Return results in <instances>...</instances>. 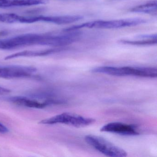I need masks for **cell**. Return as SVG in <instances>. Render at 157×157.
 Returning <instances> with one entry per match:
<instances>
[{"label": "cell", "mask_w": 157, "mask_h": 157, "mask_svg": "<svg viewBox=\"0 0 157 157\" xmlns=\"http://www.w3.org/2000/svg\"><path fill=\"white\" fill-rule=\"evenodd\" d=\"M50 34L27 33L0 39L1 50H12L32 45L48 46Z\"/></svg>", "instance_id": "obj_1"}, {"label": "cell", "mask_w": 157, "mask_h": 157, "mask_svg": "<svg viewBox=\"0 0 157 157\" xmlns=\"http://www.w3.org/2000/svg\"><path fill=\"white\" fill-rule=\"evenodd\" d=\"M91 72L117 77L133 76L143 78H155L157 76V68L154 67L103 66L92 69Z\"/></svg>", "instance_id": "obj_2"}, {"label": "cell", "mask_w": 157, "mask_h": 157, "mask_svg": "<svg viewBox=\"0 0 157 157\" xmlns=\"http://www.w3.org/2000/svg\"><path fill=\"white\" fill-rule=\"evenodd\" d=\"M147 20L140 18L110 20V21H93L79 25H74L64 29V33L78 31L82 28L90 29H114L133 27L147 22Z\"/></svg>", "instance_id": "obj_3"}, {"label": "cell", "mask_w": 157, "mask_h": 157, "mask_svg": "<svg viewBox=\"0 0 157 157\" xmlns=\"http://www.w3.org/2000/svg\"><path fill=\"white\" fill-rule=\"evenodd\" d=\"M95 121L94 118L84 117L74 113H64L42 120L39 123L44 124H64L75 127L81 128L90 125Z\"/></svg>", "instance_id": "obj_4"}, {"label": "cell", "mask_w": 157, "mask_h": 157, "mask_svg": "<svg viewBox=\"0 0 157 157\" xmlns=\"http://www.w3.org/2000/svg\"><path fill=\"white\" fill-rule=\"evenodd\" d=\"M84 139L89 145L105 156L112 157H124L127 156L126 151L123 149L101 137L95 135H87Z\"/></svg>", "instance_id": "obj_5"}, {"label": "cell", "mask_w": 157, "mask_h": 157, "mask_svg": "<svg viewBox=\"0 0 157 157\" xmlns=\"http://www.w3.org/2000/svg\"><path fill=\"white\" fill-rule=\"evenodd\" d=\"M36 69L33 67L8 66L0 67V78L11 79L30 77L36 72Z\"/></svg>", "instance_id": "obj_6"}, {"label": "cell", "mask_w": 157, "mask_h": 157, "mask_svg": "<svg viewBox=\"0 0 157 157\" xmlns=\"http://www.w3.org/2000/svg\"><path fill=\"white\" fill-rule=\"evenodd\" d=\"M36 99L33 97L30 98L25 96H17L10 97L8 100L18 105L38 109L44 108L50 105L60 104L58 101H44L37 98Z\"/></svg>", "instance_id": "obj_7"}, {"label": "cell", "mask_w": 157, "mask_h": 157, "mask_svg": "<svg viewBox=\"0 0 157 157\" xmlns=\"http://www.w3.org/2000/svg\"><path fill=\"white\" fill-rule=\"evenodd\" d=\"M100 130L124 136H137L140 134L136 126L120 122L108 123L102 127Z\"/></svg>", "instance_id": "obj_8"}, {"label": "cell", "mask_w": 157, "mask_h": 157, "mask_svg": "<svg viewBox=\"0 0 157 157\" xmlns=\"http://www.w3.org/2000/svg\"><path fill=\"white\" fill-rule=\"evenodd\" d=\"M67 49L66 47H57L56 48H50V49H45L40 50H25L22 52H18L7 56L5 58V60L13 59L20 57H31L44 56H48L55 53H58L64 51Z\"/></svg>", "instance_id": "obj_9"}, {"label": "cell", "mask_w": 157, "mask_h": 157, "mask_svg": "<svg viewBox=\"0 0 157 157\" xmlns=\"http://www.w3.org/2000/svg\"><path fill=\"white\" fill-rule=\"evenodd\" d=\"M129 11L135 13H144L152 16H157V1L153 0L144 4L138 5L130 9Z\"/></svg>", "instance_id": "obj_10"}, {"label": "cell", "mask_w": 157, "mask_h": 157, "mask_svg": "<svg viewBox=\"0 0 157 157\" xmlns=\"http://www.w3.org/2000/svg\"><path fill=\"white\" fill-rule=\"evenodd\" d=\"M36 0H0V8L34 6Z\"/></svg>", "instance_id": "obj_11"}, {"label": "cell", "mask_w": 157, "mask_h": 157, "mask_svg": "<svg viewBox=\"0 0 157 157\" xmlns=\"http://www.w3.org/2000/svg\"><path fill=\"white\" fill-rule=\"evenodd\" d=\"M118 43L123 44L130 45L134 46H150L156 45L157 43V38L150 39H140V40H120Z\"/></svg>", "instance_id": "obj_12"}, {"label": "cell", "mask_w": 157, "mask_h": 157, "mask_svg": "<svg viewBox=\"0 0 157 157\" xmlns=\"http://www.w3.org/2000/svg\"><path fill=\"white\" fill-rule=\"evenodd\" d=\"M137 38L140 39H154V38H157V34H151V35H140L138 36Z\"/></svg>", "instance_id": "obj_13"}, {"label": "cell", "mask_w": 157, "mask_h": 157, "mask_svg": "<svg viewBox=\"0 0 157 157\" xmlns=\"http://www.w3.org/2000/svg\"><path fill=\"white\" fill-rule=\"evenodd\" d=\"M9 132V129L5 125L0 123V133H6Z\"/></svg>", "instance_id": "obj_14"}, {"label": "cell", "mask_w": 157, "mask_h": 157, "mask_svg": "<svg viewBox=\"0 0 157 157\" xmlns=\"http://www.w3.org/2000/svg\"><path fill=\"white\" fill-rule=\"evenodd\" d=\"M10 90L9 89L0 86V94H6L10 93Z\"/></svg>", "instance_id": "obj_15"}, {"label": "cell", "mask_w": 157, "mask_h": 157, "mask_svg": "<svg viewBox=\"0 0 157 157\" xmlns=\"http://www.w3.org/2000/svg\"><path fill=\"white\" fill-rule=\"evenodd\" d=\"M56 1L63 2H87L90 1L91 0H56Z\"/></svg>", "instance_id": "obj_16"}]
</instances>
